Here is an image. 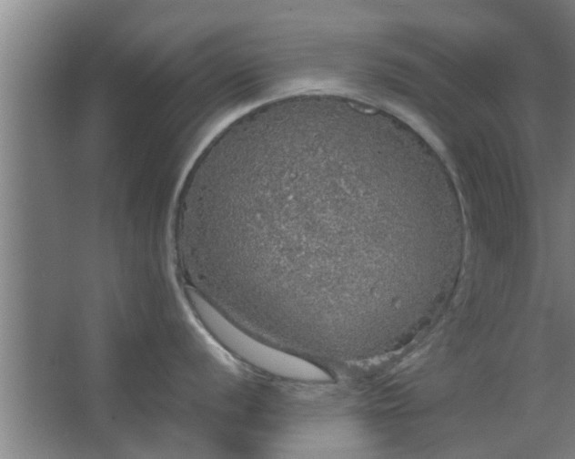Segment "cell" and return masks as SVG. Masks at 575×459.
Masks as SVG:
<instances>
[{
	"mask_svg": "<svg viewBox=\"0 0 575 459\" xmlns=\"http://www.w3.org/2000/svg\"><path fill=\"white\" fill-rule=\"evenodd\" d=\"M181 237L248 327L328 366L420 327L464 222L417 134L351 97L260 105L209 143L187 180Z\"/></svg>",
	"mask_w": 575,
	"mask_h": 459,
	"instance_id": "cell-1",
	"label": "cell"
}]
</instances>
